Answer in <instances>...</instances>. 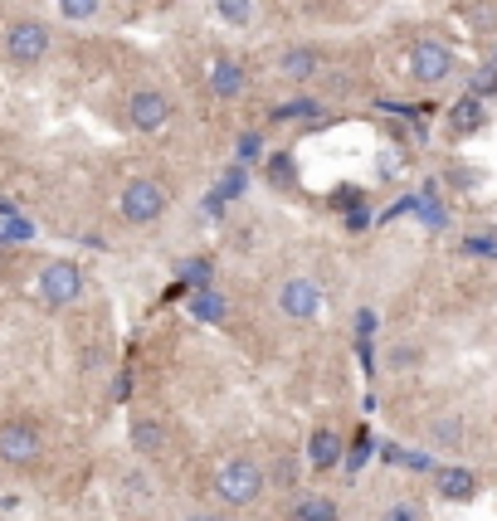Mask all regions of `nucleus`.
<instances>
[{
  "mask_svg": "<svg viewBox=\"0 0 497 521\" xmlns=\"http://www.w3.org/2000/svg\"><path fill=\"white\" fill-rule=\"evenodd\" d=\"M171 98H166V88H156V83H142V88H132L127 93V127L132 132H161V127H171Z\"/></svg>",
  "mask_w": 497,
  "mask_h": 521,
  "instance_id": "6",
  "label": "nucleus"
},
{
  "mask_svg": "<svg viewBox=\"0 0 497 521\" xmlns=\"http://www.w3.org/2000/svg\"><path fill=\"white\" fill-rule=\"evenodd\" d=\"M205 521H230V517H220V512H205Z\"/></svg>",
  "mask_w": 497,
  "mask_h": 521,
  "instance_id": "28",
  "label": "nucleus"
},
{
  "mask_svg": "<svg viewBox=\"0 0 497 521\" xmlns=\"http://www.w3.org/2000/svg\"><path fill=\"white\" fill-rule=\"evenodd\" d=\"M449 74H454V49H449L444 39H420V44L410 49V78H415V83L434 88V83H444Z\"/></svg>",
  "mask_w": 497,
  "mask_h": 521,
  "instance_id": "7",
  "label": "nucleus"
},
{
  "mask_svg": "<svg viewBox=\"0 0 497 521\" xmlns=\"http://www.w3.org/2000/svg\"><path fill=\"white\" fill-rule=\"evenodd\" d=\"M127 492H132V497H156V483H147L142 468H132V473H127Z\"/></svg>",
  "mask_w": 497,
  "mask_h": 521,
  "instance_id": "23",
  "label": "nucleus"
},
{
  "mask_svg": "<svg viewBox=\"0 0 497 521\" xmlns=\"http://www.w3.org/2000/svg\"><path fill=\"white\" fill-rule=\"evenodd\" d=\"M317 74H322V49H317V44H288V49L278 54V78H288V83H312Z\"/></svg>",
  "mask_w": 497,
  "mask_h": 521,
  "instance_id": "9",
  "label": "nucleus"
},
{
  "mask_svg": "<svg viewBox=\"0 0 497 521\" xmlns=\"http://www.w3.org/2000/svg\"><path fill=\"white\" fill-rule=\"evenodd\" d=\"M0 49H5V59H10L15 69H35V64L49 59V49H54V30H49L44 20H10Z\"/></svg>",
  "mask_w": 497,
  "mask_h": 521,
  "instance_id": "3",
  "label": "nucleus"
},
{
  "mask_svg": "<svg viewBox=\"0 0 497 521\" xmlns=\"http://www.w3.org/2000/svg\"><path fill=\"white\" fill-rule=\"evenodd\" d=\"M385 521H424V512L415 507V502H395V507L385 512Z\"/></svg>",
  "mask_w": 497,
  "mask_h": 521,
  "instance_id": "25",
  "label": "nucleus"
},
{
  "mask_svg": "<svg viewBox=\"0 0 497 521\" xmlns=\"http://www.w3.org/2000/svg\"><path fill=\"white\" fill-rule=\"evenodd\" d=\"M264 181L273 190H293V186H298V166H293V156H288V151H273V156H268V161H264Z\"/></svg>",
  "mask_w": 497,
  "mask_h": 521,
  "instance_id": "17",
  "label": "nucleus"
},
{
  "mask_svg": "<svg viewBox=\"0 0 497 521\" xmlns=\"http://www.w3.org/2000/svg\"><path fill=\"white\" fill-rule=\"evenodd\" d=\"M44 458V429L35 419H0V463L30 468Z\"/></svg>",
  "mask_w": 497,
  "mask_h": 521,
  "instance_id": "5",
  "label": "nucleus"
},
{
  "mask_svg": "<svg viewBox=\"0 0 497 521\" xmlns=\"http://www.w3.org/2000/svg\"><path fill=\"white\" fill-rule=\"evenodd\" d=\"M191 317L195 322H225V317H230V302L220 298L215 288H195L191 293Z\"/></svg>",
  "mask_w": 497,
  "mask_h": 521,
  "instance_id": "15",
  "label": "nucleus"
},
{
  "mask_svg": "<svg viewBox=\"0 0 497 521\" xmlns=\"http://www.w3.org/2000/svg\"><path fill=\"white\" fill-rule=\"evenodd\" d=\"M303 463L312 473H332L342 463V434L337 429H312V439L303 448Z\"/></svg>",
  "mask_w": 497,
  "mask_h": 521,
  "instance_id": "10",
  "label": "nucleus"
},
{
  "mask_svg": "<svg viewBox=\"0 0 497 521\" xmlns=\"http://www.w3.org/2000/svg\"><path fill=\"white\" fill-rule=\"evenodd\" d=\"M483 122H488V103L473 98V93H463L459 103L449 108V132H454V137H473Z\"/></svg>",
  "mask_w": 497,
  "mask_h": 521,
  "instance_id": "13",
  "label": "nucleus"
},
{
  "mask_svg": "<svg viewBox=\"0 0 497 521\" xmlns=\"http://www.w3.org/2000/svg\"><path fill=\"white\" fill-rule=\"evenodd\" d=\"M98 10H103V0H59V15L64 20H78V25L98 20Z\"/></svg>",
  "mask_w": 497,
  "mask_h": 521,
  "instance_id": "20",
  "label": "nucleus"
},
{
  "mask_svg": "<svg viewBox=\"0 0 497 521\" xmlns=\"http://www.w3.org/2000/svg\"><path fill=\"white\" fill-rule=\"evenodd\" d=\"M0 521H5V517H0Z\"/></svg>",
  "mask_w": 497,
  "mask_h": 521,
  "instance_id": "29",
  "label": "nucleus"
},
{
  "mask_svg": "<svg viewBox=\"0 0 497 521\" xmlns=\"http://www.w3.org/2000/svg\"><path fill=\"white\" fill-rule=\"evenodd\" d=\"M293 521H342V512H337V502H332V497L312 492V497H303V502L293 507Z\"/></svg>",
  "mask_w": 497,
  "mask_h": 521,
  "instance_id": "18",
  "label": "nucleus"
},
{
  "mask_svg": "<svg viewBox=\"0 0 497 521\" xmlns=\"http://www.w3.org/2000/svg\"><path fill=\"white\" fill-rule=\"evenodd\" d=\"M468 93H473V98H483V103L497 98V64H488V69H478V74L468 78Z\"/></svg>",
  "mask_w": 497,
  "mask_h": 521,
  "instance_id": "21",
  "label": "nucleus"
},
{
  "mask_svg": "<svg viewBox=\"0 0 497 521\" xmlns=\"http://www.w3.org/2000/svg\"><path fill=\"white\" fill-rule=\"evenodd\" d=\"M322 103L317 98H293V103H283V108H273V122H288V117H317Z\"/></svg>",
  "mask_w": 497,
  "mask_h": 521,
  "instance_id": "22",
  "label": "nucleus"
},
{
  "mask_svg": "<svg viewBox=\"0 0 497 521\" xmlns=\"http://www.w3.org/2000/svg\"><path fill=\"white\" fill-rule=\"evenodd\" d=\"M366 453H371V444H366V434H356V448H351V453H346V468H351V473H356V468H361V463H366Z\"/></svg>",
  "mask_w": 497,
  "mask_h": 521,
  "instance_id": "26",
  "label": "nucleus"
},
{
  "mask_svg": "<svg viewBox=\"0 0 497 521\" xmlns=\"http://www.w3.org/2000/svg\"><path fill=\"white\" fill-rule=\"evenodd\" d=\"M415 361H420V351H415V346H395V351H390V371H410Z\"/></svg>",
  "mask_w": 497,
  "mask_h": 521,
  "instance_id": "24",
  "label": "nucleus"
},
{
  "mask_svg": "<svg viewBox=\"0 0 497 521\" xmlns=\"http://www.w3.org/2000/svg\"><path fill=\"white\" fill-rule=\"evenodd\" d=\"M215 15H220L225 25H239V30H244V25L254 20V0H215Z\"/></svg>",
  "mask_w": 497,
  "mask_h": 521,
  "instance_id": "19",
  "label": "nucleus"
},
{
  "mask_svg": "<svg viewBox=\"0 0 497 521\" xmlns=\"http://www.w3.org/2000/svg\"><path fill=\"white\" fill-rule=\"evenodd\" d=\"M278 312L288 317V322H317V312H322V288L312 283V278H283V288H278Z\"/></svg>",
  "mask_w": 497,
  "mask_h": 521,
  "instance_id": "8",
  "label": "nucleus"
},
{
  "mask_svg": "<svg viewBox=\"0 0 497 521\" xmlns=\"http://www.w3.org/2000/svg\"><path fill=\"white\" fill-rule=\"evenodd\" d=\"M424 444H434V448H459L463 444V419L459 414H439L434 424H429V434H424Z\"/></svg>",
  "mask_w": 497,
  "mask_h": 521,
  "instance_id": "16",
  "label": "nucleus"
},
{
  "mask_svg": "<svg viewBox=\"0 0 497 521\" xmlns=\"http://www.w3.org/2000/svg\"><path fill=\"white\" fill-rule=\"evenodd\" d=\"M356 327H361V336H371V332H376V312H361V317H356Z\"/></svg>",
  "mask_w": 497,
  "mask_h": 521,
  "instance_id": "27",
  "label": "nucleus"
},
{
  "mask_svg": "<svg viewBox=\"0 0 497 521\" xmlns=\"http://www.w3.org/2000/svg\"><path fill=\"white\" fill-rule=\"evenodd\" d=\"M210 88H215V98H244V88H249L244 64L230 59V54H220V59L210 64Z\"/></svg>",
  "mask_w": 497,
  "mask_h": 521,
  "instance_id": "12",
  "label": "nucleus"
},
{
  "mask_svg": "<svg viewBox=\"0 0 497 521\" xmlns=\"http://www.w3.org/2000/svg\"><path fill=\"white\" fill-rule=\"evenodd\" d=\"M127 439L137 448V458H161L166 453V424L156 414H137L132 429H127Z\"/></svg>",
  "mask_w": 497,
  "mask_h": 521,
  "instance_id": "11",
  "label": "nucleus"
},
{
  "mask_svg": "<svg viewBox=\"0 0 497 521\" xmlns=\"http://www.w3.org/2000/svg\"><path fill=\"white\" fill-rule=\"evenodd\" d=\"M171 210V186L166 181H156V176H137V181H127L122 195H117V215L127 224H156L161 215Z\"/></svg>",
  "mask_w": 497,
  "mask_h": 521,
  "instance_id": "2",
  "label": "nucleus"
},
{
  "mask_svg": "<svg viewBox=\"0 0 497 521\" xmlns=\"http://www.w3.org/2000/svg\"><path fill=\"white\" fill-rule=\"evenodd\" d=\"M434 487H439V497H444V502H473L478 478H473L468 468H444V473L434 478Z\"/></svg>",
  "mask_w": 497,
  "mask_h": 521,
  "instance_id": "14",
  "label": "nucleus"
},
{
  "mask_svg": "<svg viewBox=\"0 0 497 521\" xmlns=\"http://www.w3.org/2000/svg\"><path fill=\"white\" fill-rule=\"evenodd\" d=\"M83 268L69 259H49L44 268H39L35 278V298L44 302V307H74L78 298H83Z\"/></svg>",
  "mask_w": 497,
  "mask_h": 521,
  "instance_id": "4",
  "label": "nucleus"
},
{
  "mask_svg": "<svg viewBox=\"0 0 497 521\" xmlns=\"http://www.w3.org/2000/svg\"><path fill=\"white\" fill-rule=\"evenodd\" d=\"M268 487V473L254 463V458H225L220 468H215V497L225 502V507H254L259 497H264Z\"/></svg>",
  "mask_w": 497,
  "mask_h": 521,
  "instance_id": "1",
  "label": "nucleus"
}]
</instances>
